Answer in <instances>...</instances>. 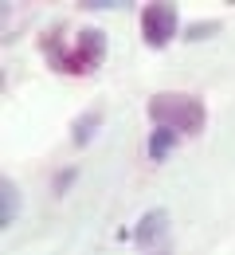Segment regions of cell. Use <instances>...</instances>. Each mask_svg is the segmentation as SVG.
I'll use <instances>...</instances> for the list:
<instances>
[{"label": "cell", "mask_w": 235, "mask_h": 255, "mask_svg": "<svg viewBox=\"0 0 235 255\" xmlns=\"http://www.w3.org/2000/svg\"><path fill=\"white\" fill-rule=\"evenodd\" d=\"M149 114H153V122L157 126L172 129V133H200L204 129V102L192 95H153V102H149Z\"/></svg>", "instance_id": "cell-1"}, {"label": "cell", "mask_w": 235, "mask_h": 255, "mask_svg": "<svg viewBox=\"0 0 235 255\" xmlns=\"http://www.w3.org/2000/svg\"><path fill=\"white\" fill-rule=\"evenodd\" d=\"M102 55H106V35L98 28H82L75 35L71 51L59 59V71H67V75H90L102 63Z\"/></svg>", "instance_id": "cell-2"}, {"label": "cell", "mask_w": 235, "mask_h": 255, "mask_svg": "<svg viewBox=\"0 0 235 255\" xmlns=\"http://www.w3.org/2000/svg\"><path fill=\"white\" fill-rule=\"evenodd\" d=\"M134 240L141 244L145 255H168L172 252V228H168V212L165 208H153L137 220V232Z\"/></svg>", "instance_id": "cell-3"}, {"label": "cell", "mask_w": 235, "mask_h": 255, "mask_svg": "<svg viewBox=\"0 0 235 255\" xmlns=\"http://www.w3.org/2000/svg\"><path fill=\"white\" fill-rule=\"evenodd\" d=\"M141 35L149 47H165L176 35V8L172 4H145L141 8Z\"/></svg>", "instance_id": "cell-4"}, {"label": "cell", "mask_w": 235, "mask_h": 255, "mask_svg": "<svg viewBox=\"0 0 235 255\" xmlns=\"http://www.w3.org/2000/svg\"><path fill=\"white\" fill-rule=\"evenodd\" d=\"M16 212H20V189H16L12 177H4L0 181V228H12Z\"/></svg>", "instance_id": "cell-5"}, {"label": "cell", "mask_w": 235, "mask_h": 255, "mask_svg": "<svg viewBox=\"0 0 235 255\" xmlns=\"http://www.w3.org/2000/svg\"><path fill=\"white\" fill-rule=\"evenodd\" d=\"M172 145H176V133L165 129V126H157V129H153V137H149V157H153V161H165Z\"/></svg>", "instance_id": "cell-6"}, {"label": "cell", "mask_w": 235, "mask_h": 255, "mask_svg": "<svg viewBox=\"0 0 235 255\" xmlns=\"http://www.w3.org/2000/svg\"><path fill=\"white\" fill-rule=\"evenodd\" d=\"M98 122H102V114H98V110H90V114H82V118L75 122V141H78V145H86V141L94 137V129H98Z\"/></svg>", "instance_id": "cell-7"}, {"label": "cell", "mask_w": 235, "mask_h": 255, "mask_svg": "<svg viewBox=\"0 0 235 255\" xmlns=\"http://www.w3.org/2000/svg\"><path fill=\"white\" fill-rule=\"evenodd\" d=\"M220 32V24H192V28H188V39H192V43H196V39H204V35H216Z\"/></svg>", "instance_id": "cell-8"}, {"label": "cell", "mask_w": 235, "mask_h": 255, "mask_svg": "<svg viewBox=\"0 0 235 255\" xmlns=\"http://www.w3.org/2000/svg\"><path fill=\"white\" fill-rule=\"evenodd\" d=\"M78 8H130L126 0H78Z\"/></svg>", "instance_id": "cell-9"}]
</instances>
